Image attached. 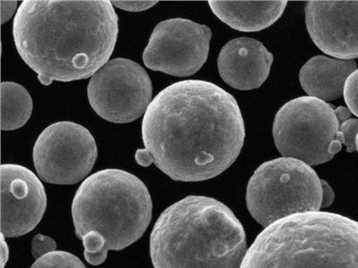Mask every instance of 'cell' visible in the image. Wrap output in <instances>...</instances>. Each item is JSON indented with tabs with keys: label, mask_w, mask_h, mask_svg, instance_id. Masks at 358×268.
Instances as JSON below:
<instances>
[{
	"label": "cell",
	"mask_w": 358,
	"mask_h": 268,
	"mask_svg": "<svg viewBox=\"0 0 358 268\" xmlns=\"http://www.w3.org/2000/svg\"><path fill=\"white\" fill-rule=\"evenodd\" d=\"M137 149L142 167L155 163L172 180H210L231 167L242 151L245 127L235 98L213 82L185 80L162 89L143 117Z\"/></svg>",
	"instance_id": "obj_1"
},
{
	"label": "cell",
	"mask_w": 358,
	"mask_h": 268,
	"mask_svg": "<svg viewBox=\"0 0 358 268\" xmlns=\"http://www.w3.org/2000/svg\"><path fill=\"white\" fill-rule=\"evenodd\" d=\"M117 35L106 0H25L13 22L19 55L46 86L92 77L110 61Z\"/></svg>",
	"instance_id": "obj_2"
},
{
	"label": "cell",
	"mask_w": 358,
	"mask_h": 268,
	"mask_svg": "<svg viewBox=\"0 0 358 268\" xmlns=\"http://www.w3.org/2000/svg\"><path fill=\"white\" fill-rule=\"evenodd\" d=\"M244 228L225 204L188 196L165 209L150 237L155 268H241Z\"/></svg>",
	"instance_id": "obj_3"
},
{
	"label": "cell",
	"mask_w": 358,
	"mask_h": 268,
	"mask_svg": "<svg viewBox=\"0 0 358 268\" xmlns=\"http://www.w3.org/2000/svg\"><path fill=\"white\" fill-rule=\"evenodd\" d=\"M241 268H358V223L338 214H296L265 228Z\"/></svg>",
	"instance_id": "obj_4"
},
{
	"label": "cell",
	"mask_w": 358,
	"mask_h": 268,
	"mask_svg": "<svg viewBox=\"0 0 358 268\" xmlns=\"http://www.w3.org/2000/svg\"><path fill=\"white\" fill-rule=\"evenodd\" d=\"M152 200L146 185L120 169H104L90 175L72 203L76 234L103 236L108 251H122L139 240L151 223Z\"/></svg>",
	"instance_id": "obj_5"
},
{
	"label": "cell",
	"mask_w": 358,
	"mask_h": 268,
	"mask_svg": "<svg viewBox=\"0 0 358 268\" xmlns=\"http://www.w3.org/2000/svg\"><path fill=\"white\" fill-rule=\"evenodd\" d=\"M322 180L299 159L279 158L264 162L249 181L246 204L264 228L296 214L320 211Z\"/></svg>",
	"instance_id": "obj_6"
},
{
	"label": "cell",
	"mask_w": 358,
	"mask_h": 268,
	"mask_svg": "<svg viewBox=\"0 0 358 268\" xmlns=\"http://www.w3.org/2000/svg\"><path fill=\"white\" fill-rule=\"evenodd\" d=\"M336 108L317 98L299 97L280 107L273 122V139L284 158L313 167L331 161L344 138Z\"/></svg>",
	"instance_id": "obj_7"
},
{
	"label": "cell",
	"mask_w": 358,
	"mask_h": 268,
	"mask_svg": "<svg viewBox=\"0 0 358 268\" xmlns=\"http://www.w3.org/2000/svg\"><path fill=\"white\" fill-rule=\"evenodd\" d=\"M87 94L99 117L110 123L129 124L145 114L151 104L152 80L138 63L115 59L92 76Z\"/></svg>",
	"instance_id": "obj_8"
},
{
	"label": "cell",
	"mask_w": 358,
	"mask_h": 268,
	"mask_svg": "<svg viewBox=\"0 0 358 268\" xmlns=\"http://www.w3.org/2000/svg\"><path fill=\"white\" fill-rule=\"evenodd\" d=\"M98 158L94 137L81 124L57 122L38 137L34 164L46 183L76 184L91 173Z\"/></svg>",
	"instance_id": "obj_9"
},
{
	"label": "cell",
	"mask_w": 358,
	"mask_h": 268,
	"mask_svg": "<svg viewBox=\"0 0 358 268\" xmlns=\"http://www.w3.org/2000/svg\"><path fill=\"white\" fill-rule=\"evenodd\" d=\"M212 31L188 19L173 18L157 24L143 54L152 71L185 77L196 73L207 61Z\"/></svg>",
	"instance_id": "obj_10"
},
{
	"label": "cell",
	"mask_w": 358,
	"mask_h": 268,
	"mask_svg": "<svg viewBox=\"0 0 358 268\" xmlns=\"http://www.w3.org/2000/svg\"><path fill=\"white\" fill-rule=\"evenodd\" d=\"M1 180V234L20 237L33 231L43 219L47 195L36 174L22 165L4 164Z\"/></svg>",
	"instance_id": "obj_11"
},
{
	"label": "cell",
	"mask_w": 358,
	"mask_h": 268,
	"mask_svg": "<svg viewBox=\"0 0 358 268\" xmlns=\"http://www.w3.org/2000/svg\"><path fill=\"white\" fill-rule=\"evenodd\" d=\"M306 24L322 52L341 60L358 59V1H308Z\"/></svg>",
	"instance_id": "obj_12"
},
{
	"label": "cell",
	"mask_w": 358,
	"mask_h": 268,
	"mask_svg": "<svg viewBox=\"0 0 358 268\" xmlns=\"http://www.w3.org/2000/svg\"><path fill=\"white\" fill-rule=\"evenodd\" d=\"M274 57L260 41L236 38L220 51L218 68L227 84L239 91L260 88L270 75Z\"/></svg>",
	"instance_id": "obj_13"
},
{
	"label": "cell",
	"mask_w": 358,
	"mask_h": 268,
	"mask_svg": "<svg viewBox=\"0 0 358 268\" xmlns=\"http://www.w3.org/2000/svg\"><path fill=\"white\" fill-rule=\"evenodd\" d=\"M356 70L353 60L313 57L300 70V84L310 97L334 101L343 96L347 79Z\"/></svg>",
	"instance_id": "obj_14"
},
{
	"label": "cell",
	"mask_w": 358,
	"mask_h": 268,
	"mask_svg": "<svg viewBox=\"0 0 358 268\" xmlns=\"http://www.w3.org/2000/svg\"><path fill=\"white\" fill-rule=\"evenodd\" d=\"M287 1H209L213 14L229 27L255 33L271 27L283 15Z\"/></svg>",
	"instance_id": "obj_15"
},
{
	"label": "cell",
	"mask_w": 358,
	"mask_h": 268,
	"mask_svg": "<svg viewBox=\"0 0 358 268\" xmlns=\"http://www.w3.org/2000/svg\"><path fill=\"white\" fill-rule=\"evenodd\" d=\"M33 113V100L27 89L13 82L1 84V129L14 131L24 126Z\"/></svg>",
	"instance_id": "obj_16"
},
{
	"label": "cell",
	"mask_w": 358,
	"mask_h": 268,
	"mask_svg": "<svg viewBox=\"0 0 358 268\" xmlns=\"http://www.w3.org/2000/svg\"><path fill=\"white\" fill-rule=\"evenodd\" d=\"M82 240L85 247V258L89 264L99 266L106 261L108 250L103 236L97 232H90Z\"/></svg>",
	"instance_id": "obj_17"
},
{
	"label": "cell",
	"mask_w": 358,
	"mask_h": 268,
	"mask_svg": "<svg viewBox=\"0 0 358 268\" xmlns=\"http://www.w3.org/2000/svg\"><path fill=\"white\" fill-rule=\"evenodd\" d=\"M31 268H86L79 258L66 251H54L35 261Z\"/></svg>",
	"instance_id": "obj_18"
},
{
	"label": "cell",
	"mask_w": 358,
	"mask_h": 268,
	"mask_svg": "<svg viewBox=\"0 0 358 268\" xmlns=\"http://www.w3.org/2000/svg\"><path fill=\"white\" fill-rule=\"evenodd\" d=\"M338 117L341 120L340 132L343 136V145L346 146L347 152L357 151L356 140L358 134V119L351 118V112L345 107L336 108Z\"/></svg>",
	"instance_id": "obj_19"
},
{
	"label": "cell",
	"mask_w": 358,
	"mask_h": 268,
	"mask_svg": "<svg viewBox=\"0 0 358 268\" xmlns=\"http://www.w3.org/2000/svg\"><path fill=\"white\" fill-rule=\"evenodd\" d=\"M343 96L348 110L358 117V69L348 76L344 86Z\"/></svg>",
	"instance_id": "obj_20"
},
{
	"label": "cell",
	"mask_w": 358,
	"mask_h": 268,
	"mask_svg": "<svg viewBox=\"0 0 358 268\" xmlns=\"http://www.w3.org/2000/svg\"><path fill=\"white\" fill-rule=\"evenodd\" d=\"M56 241L49 236L37 234L34 236L31 242V254L36 260L45 255L56 251Z\"/></svg>",
	"instance_id": "obj_21"
},
{
	"label": "cell",
	"mask_w": 358,
	"mask_h": 268,
	"mask_svg": "<svg viewBox=\"0 0 358 268\" xmlns=\"http://www.w3.org/2000/svg\"><path fill=\"white\" fill-rule=\"evenodd\" d=\"M158 1H112V5L127 12H143L148 10Z\"/></svg>",
	"instance_id": "obj_22"
},
{
	"label": "cell",
	"mask_w": 358,
	"mask_h": 268,
	"mask_svg": "<svg viewBox=\"0 0 358 268\" xmlns=\"http://www.w3.org/2000/svg\"><path fill=\"white\" fill-rule=\"evenodd\" d=\"M1 6V24H4L6 22L10 20L17 8V1H0Z\"/></svg>",
	"instance_id": "obj_23"
},
{
	"label": "cell",
	"mask_w": 358,
	"mask_h": 268,
	"mask_svg": "<svg viewBox=\"0 0 358 268\" xmlns=\"http://www.w3.org/2000/svg\"><path fill=\"white\" fill-rule=\"evenodd\" d=\"M322 207H328L334 202L335 194L332 188L327 181L322 180Z\"/></svg>",
	"instance_id": "obj_24"
},
{
	"label": "cell",
	"mask_w": 358,
	"mask_h": 268,
	"mask_svg": "<svg viewBox=\"0 0 358 268\" xmlns=\"http://www.w3.org/2000/svg\"><path fill=\"white\" fill-rule=\"evenodd\" d=\"M5 236H1V261L2 268H5L6 262L8 260V247L5 240Z\"/></svg>",
	"instance_id": "obj_25"
},
{
	"label": "cell",
	"mask_w": 358,
	"mask_h": 268,
	"mask_svg": "<svg viewBox=\"0 0 358 268\" xmlns=\"http://www.w3.org/2000/svg\"><path fill=\"white\" fill-rule=\"evenodd\" d=\"M356 145H357V151L358 152V134H357V140H356Z\"/></svg>",
	"instance_id": "obj_26"
}]
</instances>
